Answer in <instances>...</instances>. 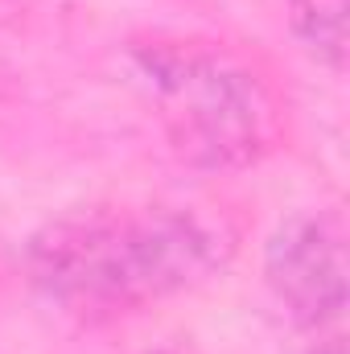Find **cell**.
I'll return each instance as SVG.
<instances>
[{"mask_svg": "<svg viewBox=\"0 0 350 354\" xmlns=\"http://www.w3.org/2000/svg\"><path fill=\"white\" fill-rule=\"evenodd\" d=\"M235 231L194 206L83 210L33 235V284L79 317H116L194 288L231 260Z\"/></svg>", "mask_w": 350, "mask_h": 354, "instance_id": "obj_1", "label": "cell"}, {"mask_svg": "<svg viewBox=\"0 0 350 354\" xmlns=\"http://www.w3.org/2000/svg\"><path fill=\"white\" fill-rule=\"evenodd\" d=\"M136 66L185 165L243 169L276 145V99L243 62L210 46L157 41L136 50Z\"/></svg>", "mask_w": 350, "mask_h": 354, "instance_id": "obj_2", "label": "cell"}, {"mask_svg": "<svg viewBox=\"0 0 350 354\" xmlns=\"http://www.w3.org/2000/svg\"><path fill=\"white\" fill-rule=\"evenodd\" d=\"M264 276L297 326L322 330L347 309V231L338 214H297L272 243Z\"/></svg>", "mask_w": 350, "mask_h": 354, "instance_id": "obj_3", "label": "cell"}, {"mask_svg": "<svg viewBox=\"0 0 350 354\" xmlns=\"http://www.w3.org/2000/svg\"><path fill=\"white\" fill-rule=\"evenodd\" d=\"M288 21H293L297 41L313 58L342 71V58H347V0H293Z\"/></svg>", "mask_w": 350, "mask_h": 354, "instance_id": "obj_4", "label": "cell"}, {"mask_svg": "<svg viewBox=\"0 0 350 354\" xmlns=\"http://www.w3.org/2000/svg\"><path fill=\"white\" fill-rule=\"evenodd\" d=\"M309 354H347V346L342 342H322L317 351H309Z\"/></svg>", "mask_w": 350, "mask_h": 354, "instance_id": "obj_5", "label": "cell"}]
</instances>
